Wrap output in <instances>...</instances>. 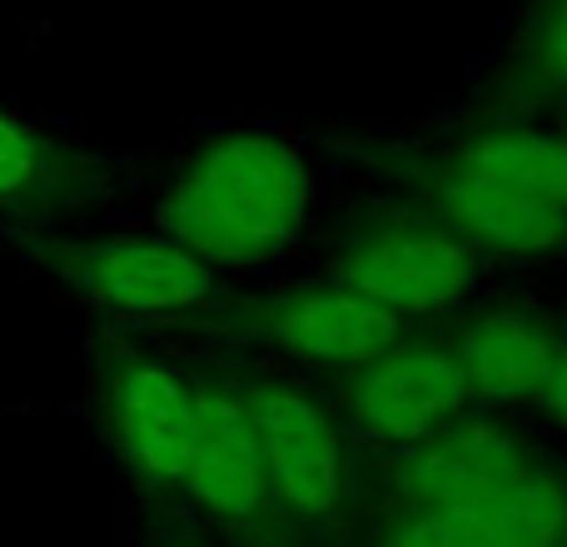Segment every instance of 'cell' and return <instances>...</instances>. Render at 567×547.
<instances>
[{
	"instance_id": "obj_1",
	"label": "cell",
	"mask_w": 567,
	"mask_h": 547,
	"mask_svg": "<svg viewBox=\"0 0 567 547\" xmlns=\"http://www.w3.org/2000/svg\"><path fill=\"white\" fill-rule=\"evenodd\" d=\"M313 205L309 159L275 130H229L185 159L159 225L209 269H255L299 239Z\"/></svg>"
},
{
	"instance_id": "obj_2",
	"label": "cell",
	"mask_w": 567,
	"mask_h": 547,
	"mask_svg": "<svg viewBox=\"0 0 567 547\" xmlns=\"http://www.w3.org/2000/svg\"><path fill=\"white\" fill-rule=\"evenodd\" d=\"M483 259L443 225H383L333 249L329 279L393 319H429L478 289Z\"/></svg>"
},
{
	"instance_id": "obj_3",
	"label": "cell",
	"mask_w": 567,
	"mask_h": 547,
	"mask_svg": "<svg viewBox=\"0 0 567 547\" xmlns=\"http://www.w3.org/2000/svg\"><path fill=\"white\" fill-rule=\"evenodd\" d=\"M543 453L493 413H458L439 433L393 453L389 483L409 508L429 513H468L508 483L528 478Z\"/></svg>"
},
{
	"instance_id": "obj_4",
	"label": "cell",
	"mask_w": 567,
	"mask_h": 547,
	"mask_svg": "<svg viewBox=\"0 0 567 547\" xmlns=\"http://www.w3.org/2000/svg\"><path fill=\"white\" fill-rule=\"evenodd\" d=\"M45 265L85 303L120 319H165L215 299V269L169 239H80L45 245Z\"/></svg>"
},
{
	"instance_id": "obj_5",
	"label": "cell",
	"mask_w": 567,
	"mask_h": 547,
	"mask_svg": "<svg viewBox=\"0 0 567 547\" xmlns=\"http://www.w3.org/2000/svg\"><path fill=\"white\" fill-rule=\"evenodd\" d=\"M343 403H349V419L363 438L409 448V443L439 433L443 423H453L458 413H468L473 393L449 343L403 333L369 363L349 369Z\"/></svg>"
},
{
	"instance_id": "obj_6",
	"label": "cell",
	"mask_w": 567,
	"mask_h": 547,
	"mask_svg": "<svg viewBox=\"0 0 567 547\" xmlns=\"http://www.w3.org/2000/svg\"><path fill=\"white\" fill-rule=\"evenodd\" d=\"M239 329L259 343L293 353L303 363H323V369H359L373 353H383L393 339H403V319L389 309L359 299L353 289L323 279L299 283V289L269 293L259 303H245Z\"/></svg>"
},
{
	"instance_id": "obj_7",
	"label": "cell",
	"mask_w": 567,
	"mask_h": 547,
	"mask_svg": "<svg viewBox=\"0 0 567 547\" xmlns=\"http://www.w3.org/2000/svg\"><path fill=\"white\" fill-rule=\"evenodd\" d=\"M245 413L259 443L269 498H279L303 518H323L343 493V453L329 413L289 383L249 389Z\"/></svg>"
},
{
	"instance_id": "obj_8",
	"label": "cell",
	"mask_w": 567,
	"mask_h": 547,
	"mask_svg": "<svg viewBox=\"0 0 567 547\" xmlns=\"http://www.w3.org/2000/svg\"><path fill=\"white\" fill-rule=\"evenodd\" d=\"M429 205L449 235H458L473 255L498 259H553L567 255V205L543 195H523L488 175H473L458 159H443L429 175Z\"/></svg>"
},
{
	"instance_id": "obj_9",
	"label": "cell",
	"mask_w": 567,
	"mask_h": 547,
	"mask_svg": "<svg viewBox=\"0 0 567 547\" xmlns=\"http://www.w3.org/2000/svg\"><path fill=\"white\" fill-rule=\"evenodd\" d=\"M105 423L125 463L150 483H185L195 443V389L165 363L115 359L105 373Z\"/></svg>"
},
{
	"instance_id": "obj_10",
	"label": "cell",
	"mask_w": 567,
	"mask_h": 547,
	"mask_svg": "<svg viewBox=\"0 0 567 547\" xmlns=\"http://www.w3.org/2000/svg\"><path fill=\"white\" fill-rule=\"evenodd\" d=\"M558 349L563 339L538 313L508 309V303L468 313L449 339V353L458 359L473 403H488V409H518L538 399Z\"/></svg>"
},
{
	"instance_id": "obj_11",
	"label": "cell",
	"mask_w": 567,
	"mask_h": 547,
	"mask_svg": "<svg viewBox=\"0 0 567 547\" xmlns=\"http://www.w3.org/2000/svg\"><path fill=\"white\" fill-rule=\"evenodd\" d=\"M185 488L219 523H249L265 508L269 483L239 393L195 389V443L185 463Z\"/></svg>"
},
{
	"instance_id": "obj_12",
	"label": "cell",
	"mask_w": 567,
	"mask_h": 547,
	"mask_svg": "<svg viewBox=\"0 0 567 547\" xmlns=\"http://www.w3.org/2000/svg\"><path fill=\"white\" fill-rule=\"evenodd\" d=\"M449 159H458L473 175H488L498 185H513L523 195H543L553 205H567V135L528 120H493L458 140Z\"/></svg>"
},
{
	"instance_id": "obj_13",
	"label": "cell",
	"mask_w": 567,
	"mask_h": 547,
	"mask_svg": "<svg viewBox=\"0 0 567 547\" xmlns=\"http://www.w3.org/2000/svg\"><path fill=\"white\" fill-rule=\"evenodd\" d=\"M65 185V159L20 115L0 110V209H35Z\"/></svg>"
},
{
	"instance_id": "obj_14",
	"label": "cell",
	"mask_w": 567,
	"mask_h": 547,
	"mask_svg": "<svg viewBox=\"0 0 567 547\" xmlns=\"http://www.w3.org/2000/svg\"><path fill=\"white\" fill-rule=\"evenodd\" d=\"M518 70L528 90L553 100H567V0H543L528 40H523Z\"/></svg>"
},
{
	"instance_id": "obj_15",
	"label": "cell",
	"mask_w": 567,
	"mask_h": 547,
	"mask_svg": "<svg viewBox=\"0 0 567 547\" xmlns=\"http://www.w3.org/2000/svg\"><path fill=\"white\" fill-rule=\"evenodd\" d=\"M383 547H498L483 533H473L468 523L449 518V513H429V508H409L399 523L389 528Z\"/></svg>"
},
{
	"instance_id": "obj_16",
	"label": "cell",
	"mask_w": 567,
	"mask_h": 547,
	"mask_svg": "<svg viewBox=\"0 0 567 547\" xmlns=\"http://www.w3.org/2000/svg\"><path fill=\"white\" fill-rule=\"evenodd\" d=\"M538 413H543V423L548 429H558L567 433V339H563V349H558V359H553V369H548V379H543V389H538Z\"/></svg>"
},
{
	"instance_id": "obj_17",
	"label": "cell",
	"mask_w": 567,
	"mask_h": 547,
	"mask_svg": "<svg viewBox=\"0 0 567 547\" xmlns=\"http://www.w3.org/2000/svg\"><path fill=\"white\" fill-rule=\"evenodd\" d=\"M558 105H563V135H567V100H558Z\"/></svg>"
}]
</instances>
